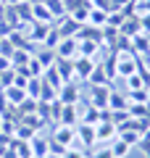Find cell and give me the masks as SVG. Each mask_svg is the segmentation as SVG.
<instances>
[{"label":"cell","instance_id":"cell-29","mask_svg":"<svg viewBox=\"0 0 150 158\" xmlns=\"http://www.w3.org/2000/svg\"><path fill=\"white\" fill-rule=\"evenodd\" d=\"M8 3H11V6H19V3H24V0H8Z\"/></svg>","mask_w":150,"mask_h":158},{"label":"cell","instance_id":"cell-1","mask_svg":"<svg viewBox=\"0 0 150 158\" xmlns=\"http://www.w3.org/2000/svg\"><path fill=\"white\" fill-rule=\"evenodd\" d=\"M140 69V56H132V53H116V77L119 79H127L132 74H137Z\"/></svg>","mask_w":150,"mask_h":158},{"label":"cell","instance_id":"cell-11","mask_svg":"<svg viewBox=\"0 0 150 158\" xmlns=\"http://www.w3.org/2000/svg\"><path fill=\"white\" fill-rule=\"evenodd\" d=\"M29 150H32V158H48V156H50V142L34 135V137H32V145H29Z\"/></svg>","mask_w":150,"mask_h":158},{"label":"cell","instance_id":"cell-26","mask_svg":"<svg viewBox=\"0 0 150 158\" xmlns=\"http://www.w3.org/2000/svg\"><path fill=\"white\" fill-rule=\"evenodd\" d=\"M92 158H113V153H111V145H100L98 150L92 153Z\"/></svg>","mask_w":150,"mask_h":158},{"label":"cell","instance_id":"cell-28","mask_svg":"<svg viewBox=\"0 0 150 158\" xmlns=\"http://www.w3.org/2000/svg\"><path fill=\"white\" fill-rule=\"evenodd\" d=\"M63 158H84V153L79 150V148H66V153H63Z\"/></svg>","mask_w":150,"mask_h":158},{"label":"cell","instance_id":"cell-20","mask_svg":"<svg viewBox=\"0 0 150 158\" xmlns=\"http://www.w3.org/2000/svg\"><path fill=\"white\" fill-rule=\"evenodd\" d=\"M132 90H145V79L140 77V74L127 77V92H132Z\"/></svg>","mask_w":150,"mask_h":158},{"label":"cell","instance_id":"cell-5","mask_svg":"<svg viewBox=\"0 0 150 158\" xmlns=\"http://www.w3.org/2000/svg\"><path fill=\"white\" fill-rule=\"evenodd\" d=\"M58 100H61L63 106H77V100H79L77 82H63V85L58 87Z\"/></svg>","mask_w":150,"mask_h":158},{"label":"cell","instance_id":"cell-12","mask_svg":"<svg viewBox=\"0 0 150 158\" xmlns=\"http://www.w3.org/2000/svg\"><path fill=\"white\" fill-rule=\"evenodd\" d=\"M50 27L48 24H40V21H32V29L27 32V40H32V42H42L45 37H48Z\"/></svg>","mask_w":150,"mask_h":158},{"label":"cell","instance_id":"cell-18","mask_svg":"<svg viewBox=\"0 0 150 158\" xmlns=\"http://www.w3.org/2000/svg\"><path fill=\"white\" fill-rule=\"evenodd\" d=\"M129 150H132V145H127L121 137H116V140L111 142V153H113V158H127Z\"/></svg>","mask_w":150,"mask_h":158},{"label":"cell","instance_id":"cell-21","mask_svg":"<svg viewBox=\"0 0 150 158\" xmlns=\"http://www.w3.org/2000/svg\"><path fill=\"white\" fill-rule=\"evenodd\" d=\"M98 121H100V111H98V108H92V106H87V113H84V118H82V121H79V124H98Z\"/></svg>","mask_w":150,"mask_h":158},{"label":"cell","instance_id":"cell-15","mask_svg":"<svg viewBox=\"0 0 150 158\" xmlns=\"http://www.w3.org/2000/svg\"><path fill=\"white\" fill-rule=\"evenodd\" d=\"M32 21H40V24H50V21H53V13L48 11V6H40V3H32Z\"/></svg>","mask_w":150,"mask_h":158},{"label":"cell","instance_id":"cell-22","mask_svg":"<svg viewBox=\"0 0 150 158\" xmlns=\"http://www.w3.org/2000/svg\"><path fill=\"white\" fill-rule=\"evenodd\" d=\"M45 6H48V11L53 13V16H66V11H63V0H45Z\"/></svg>","mask_w":150,"mask_h":158},{"label":"cell","instance_id":"cell-13","mask_svg":"<svg viewBox=\"0 0 150 158\" xmlns=\"http://www.w3.org/2000/svg\"><path fill=\"white\" fill-rule=\"evenodd\" d=\"M77 121H79L77 106H63V108H61V118H58V124H66V127H77Z\"/></svg>","mask_w":150,"mask_h":158},{"label":"cell","instance_id":"cell-3","mask_svg":"<svg viewBox=\"0 0 150 158\" xmlns=\"http://www.w3.org/2000/svg\"><path fill=\"white\" fill-rule=\"evenodd\" d=\"M95 137H98V142L111 145V142L119 137V129H116L113 121H98V124H95Z\"/></svg>","mask_w":150,"mask_h":158},{"label":"cell","instance_id":"cell-8","mask_svg":"<svg viewBox=\"0 0 150 158\" xmlns=\"http://www.w3.org/2000/svg\"><path fill=\"white\" fill-rule=\"evenodd\" d=\"M53 66H56L58 77H61L63 82H77V79H74V58H58Z\"/></svg>","mask_w":150,"mask_h":158},{"label":"cell","instance_id":"cell-27","mask_svg":"<svg viewBox=\"0 0 150 158\" xmlns=\"http://www.w3.org/2000/svg\"><path fill=\"white\" fill-rule=\"evenodd\" d=\"M140 29L145 34H150V13H140Z\"/></svg>","mask_w":150,"mask_h":158},{"label":"cell","instance_id":"cell-7","mask_svg":"<svg viewBox=\"0 0 150 158\" xmlns=\"http://www.w3.org/2000/svg\"><path fill=\"white\" fill-rule=\"evenodd\" d=\"M77 48H79L77 37H61V42L56 48V56L58 58H77Z\"/></svg>","mask_w":150,"mask_h":158},{"label":"cell","instance_id":"cell-24","mask_svg":"<svg viewBox=\"0 0 150 158\" xmlns=\"http://www.w3.org/2000/svg\"><path fill=\"white\" fill-rule=\"evenodd\" d=\"M0 53H3V58H11L13 53H16V48H13L11 40H0Z\"/></svg>","mask_w":150,"mask_h":158},{"label":"cell","instance_id":"cell-6","mask_svg":"<svg viewBox=\"0 0 150 158\" xmlns=\"http://www.w3.org/2000/svg\"><path fill=\"white\" fill-rule=\"evenodd\" d=\"M95 58H87V56H77L74 58V79H87L95 69Z\"/></svg>","mask_w":150,"mask_h":158},{"label":"cell","instance_id":"cell-25","mask_svg":"<svg viewBox=\"0 0 150 158\" xmlns=\"http://www.w3.org/2000/svg\"><path fill=\"white\" fill-rule=\"evenodd\" d=\"M119 137H121L127 145H137L140 142V132H119Z\"/></svg>","mask_w":150,"mask_h":158},{"label":"cell","instance_id":"cell-23","mask_svg":"<svg viewBox=\"0 0 150 158\" xmlns=\"http://www.w3.org/2000/svg\"><path fill=\"white\" fill-rule=\"evenodd\" d=\"M137 145H140V150H142L145 156L150 158V129H148V132H142V135H140V142H137Z\"/></svg>","mask_w":150,"mask_h":158},{"label":"cell","instance_id":"cell-17","mask_svg":"<svg viewBox=\"0 0 150 158\" xmlns=\"http://www.w3.org/2000/svg\"><path fill=\"white\" fill-rule=\"evenodd\" d=\"M34 58H37V63L42 66V71H48V69L53 66V63H56L53 58H58V56H56V50H48V48H45V50H40Z\"/></svg>","mask_w":150,"mask_h":158},{"label":"cell","instance_id":"cell-4","mask_svg":"<svg viewBox=\"0 0 150 158\" xmlns=\"http://www.w3.org/2000/svg\"><path fill=\"white\" fill-rule=\"evenodd\" d=\"M53 142L63 148H71L77 142V129L74 127H66V124H56V132H53Z\"/></svg>","mask_w":150,"mask_h":158},{"label":"cell","instance_id":"cell-14","mask_svg":"<svg viewBox=\"0 0 150 158\" xmlns=\"http://www.w3.org/2000/svg\"><path fill=\"white\" fill-rule=\"evenodd\" d=\"M129 108V98L121 95V92H113L111 90V98H108V111H127Z\"/></svg>","mask_w":150,"mask_h":158},{"label":"cell","instance_id":"cell-10","mask_svg":"<svg viewBox=\"0 0 150 158\" xmlns=\"http://www.w3.org/2000/svg\"><path fill=\"white\" fill-rule=\"evenodd\" d=\"M129 40H132V53L134 56H145V53L150 50V34L137 32L134 37H129Z\"/></svg>","mask_w":150,"mask_h":158},{"label":"cell","instance_id":"cell-9","mask_svg":"<svg viewBox=\"0 0 150 158\" xmlns=\"http://www.w3.org/2000/svg\"><path fill=\"white\" fill-rule=\"evenodd\" d=\"M77 142H82L84 148H92L95 142H98V137H95V127L92 124H79L77 127Z\"/></svg>","mask_w":150,"mask_h":158},{"label":"cell","instance_id":"cell-2","mask_svg":"<svg viewBox=\"0 0 150 158\" xmlns=\"http://www.w3.org/2000/svg\"><path fill=\"white\" fill-rule=\"evenodd\" d=\"M108 98H111V87L92 85V90H90V106H92V108L106 111V108H108Z\"/></svg>","mask_w":150,"mask_h":158},{"label":"cell","instance_id":"cell-16","mask_svg":"<svg viewBox=\"0 0 150 158\" xmlns=\"http://www.w3.org/2000/svg\"><path fill=\"white\" fill-rule=\"evenodd\" d=\"M3 98H6V100H11L13 106H19L21 100H27V90H21V87L11 85V87H6V90H3Z\"/></svg>","mask_w":150,"mask_h":158},{"label":"cell","instance_id":"cell-19","mask_svg":"<svg viewBox=\"0 0 150 158\" xmlns=\"http://www.w3.org/2000/svg\"><path fill=\"white\" fill-rule=\"evenodd\" d=\"M90 85H106L108 82V77H106V69H103V63H95V69H92V74H90Z\"/></svg>","mask_w":150,"mask_h":158}]
</instances>
